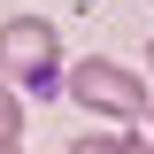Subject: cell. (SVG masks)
Instances as JSON below:
<instances>
[{"mask_svg":"<svg viewBox=\"0 0 154 154\" xmlns=\"http://www.w3.org/2000/svg\"><path fill=\"white\" fill-rule=\"evenodd\" d=\"M0 77H16L23 93H62V38H54L46 16L0 23Z\"/></svg>","mask_w":154,"mask_h":154,"instance_id":"6da1fadb","label":"cell"},{"mask_svg":"<svg viewBox=\"0 0 154 154\" xmlns=\"http://www.w3.org/2000/svg\"><path fill=\"white\" fill-rule=\"evenodd\" d=\"M69 100L93 108V116H108V123H139V116H154L139 69H131V62H108V54H93V62L69 69Z\"/></svg>","mask_w":154,"mask_h":154,"instance_id":"7a4b0ae2","label":"cell"},{"mask_svg":"<svg viewBox=\"0 0 154 154\" xmlns=\"http://www.w3.org/2000/svg\"><path fill=\"white\" fill-rule=\"evenodd\" d=\"M62 154H154V146L131 139V131H85V139H69Z\"/></svg>","mask_w":154,"mask_h":154,"instance_id":"3957f363","label":"cell"},{"mask_svg":"<svg viewBox=\"0 0 154 154\" xmlns=\"http://www.w3.org/2000/svg\"><path fill=\"white\" fill-rule=\"evenodd\" d=\"M0 139H23V100L8 93V77H0Z\"/></svg>","mask_w":154,"mask_h":154,"instance_id":"277c9868","label":"cell"},{"mask_svg":"<svg viewBox=\"0 0 154 154\" xmlns=\"http://www.w3.org/2000/svg\"><path fill=\"white\" fill-rule=\"evenodd\" d=\"M0 154H23V139H0Z\"/></svg>","mask_w":154,"mask_h":154,"instance_id":"5b68a950","label":"cell"},{"mask_svg":"<svg viewBox=\"0 0 154 154\" xmlns=\"http://www.w3.org/2000/svg\"><path fill=\"white\" fill-rule=\"evenodd\" d=\"M146 131H154V116H146ZM146 146H154V139H146Z\"/></svg>","mask_w":154,"mask_h":154,"instance_id":"8992f818","label":"cell"},{"mask_svg":"<svg viewBox=\"0 0 154 154\" xmlns=\"http://www.w3.org/2000/svg\"><path fill=\"white\" fill-rule=\"evenodd\" d=\"M146 62H154V38H146Z\"/></svg>","mask_w":154,"mask_h":154,"instance_id":"52a82bcc","label":"cell"},{"mask_svg":"<svg viewBox=\"0 0 154 154\" xmlns=\"http://www.w3.org/2000/svg\"><path fill=\"white\" fill-rule=\"evenodd\" d=\"M77 8H93V0H77Z\"/></svg>","mask_w":154,"mask_h":154,"instance_id":"ba28073f","label":"cell"}]
</instances>
